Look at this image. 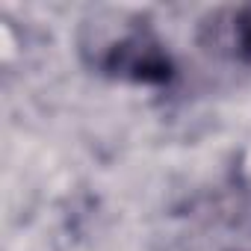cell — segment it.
Instances as JSON below:
<instances>
[{
  "label": "cell",
  "mask_w": 251,
  "mask_h": 251,
  "mask_svg": "<svg viewBox=\"0 0 251 251\" xmlns=\"http://www.w3.org/2000/svg\"><path fill=\"white\" fill-rule=\"evenodd\" d=\"M233 39H236V50L245 59H251V6L236 15V21H233Z\"/></svg>",
  "instance_id": "obj_2"
},
{
  "label": "cell",
  "mask_w": 251,
  "mask_h": 251,
  "mask_svg": "<svg viewBox=\"0 0 251 251\" xmlns=\"http://www.w3.org/2000/svg\"><path fill=\"white\" fill-rule=\"evenodd\" d=\"M100 68L109 77L145 83V86H163L175 77L172 56L151 33H133L127 39L115 42L100 59Z\"/></svg>",
  "instance_id": "obj_1"
}]
</instances>
